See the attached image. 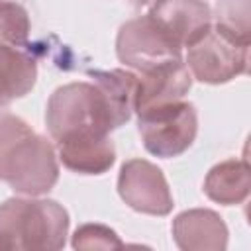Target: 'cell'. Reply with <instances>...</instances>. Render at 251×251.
Returning <instances> with one entry per match:
<instances>
[{
  "label": "cell",
  "mask_w": 251,
  "mask_h": 251,
  "mask_svg": "<svg viewBox=\"0 0 251 251\" xmlns=\"http://www.w3.org/2000/svg\"><path fill=\"white\" fill-rule=\"evenodd\" d=\"M0 180L22 196H43L59 180L53 143L12 112H0Z\"/></svg>",
  "instance_id": "obj_1"
},
{
  "label": "cell",
  "mask_w": 251,
  "mask_h": 251,
  "mask_svg": "<svg viewBox=\"0 0 251 251\" xmlns=\"http://www.w3.org/2000/svg\"><path fill=\"white\" fill-rule=\"evenodd\" d=\"M69 224V212L57 200L8 198L0 204V249H63Z\"/></svg>",
  "instance_id": "obj_2"
},
{
  "label": "cell",
  "mask_w": 251,
  "mask_h": 251,
  "mask_svg": "<svg viewBox=\"0 0 251 251\" xmlns=\"http://www.w3.org/2000/svg\"><path fill=\"white\" fill-rule=\"evenodd\" d=\"M45 124L55 143L110 135L118 129L114 112L94 82H69L55 88L47 100Z\"/></svg>",
  "instance_id": "obj_3"
},
{
  "label": "cell",
  "mask_w": 251,
  "mask_h": 251,
  "mask_svg": "<svg viewBox=\"0 0 251 251\" xmlns=\"http://www.w3.org/2000/svg\"><path fill=\"white\" fill-rule=\"evenodd\" d=\"M192 78L204 84H226L249 67V41L214 24L186 47L184 59Z\"/></svg>",
  "instance_id": "obj_4"
},
{
  "label": "cell",
  "mask_w": 251,
  "mask_h": 251,
  "mask_svg": "<svg viewBox=\"0 0 251 251\" xmlns=\"http://www.w3.org/2000/svg\"><path fill=\"white\" fill-rule=\"evenodd\" d=\"M137 129L143 147L161 159H173L188 151L198 133V114L192 102L171 104L137 112Z\"/></svg>",
  "instance_id": "obj_5"
},
{
  "label": "cell",
  "mask_w": 251,
  "mask_h": 251,
  "mask_svg": "<svg viewBox=\"0 0 251 251\" xmlns=\"http://www.w3.org/2000/svg\"><path fill=\"white\" fill-rule=\"evenodd\" d=\"M116 55L131 71L147 73L169 61L182 59V49L151 20L149 14L127 20L116 37Z\"/></svg>",
  "instance_id": "obj_6"
},
{
  "label": "cell",
  "mask_w": 251,
  "mask_h": 251,
  "mask_svg": "<svg viewBox=\"0 0 251 251\" xmlns=\"http://www.w3.org/2000/svg\"><path fill=\"white\" fill-rule=\"evenodd\" d=\"M118 194L131 210L149 216H167L175 206L163 171L145 159H129L122 165Z\"/></svg>",
  "instance_id": "obj_7"
},
{
  "label": "cell",
  "mask_w": 251,
  "mask_h": 251,
  "mask_svg": "<svg viewBox=\"0 0 251 251\" xmlns=\"http://www.w3.org/2000/svg\"><path fill=\"white\" fill-rule=\"evenodd\" d=\"M147 14L180 49L212 25V8L206 0H155Z\"/></svg>",
  "instance_id": "obj_8"
},
{
  "label": "cell",
  "mask_w": 251,
  "mask_h": 251,
  "mask_svg": "<svg viewBox=\"0 0 251 251\" xmlns=\"http://www.w3.org/2000/svg\"><path fill=\"white\" fill-rule=\"evenodd\" d=\"M190 86H192V75L184 59L169 61L147 73H139L135 112H143L147 108L182 100L188 94Z\"/></svg>",
  "instance_id": "obj_9"
},
{
  "label": "cell",
  "mask_w": 251,
  "mask_h": 251,
  "mask_svg": "<svg viewBox=\"0 0 251 251\" xmlns=\"http://www.w3.org/2000/svg\"><path fill=\"white\" fill-rule=\"evenodd\" d=\"M173 239L182 251H224L227 226L218 212L208 208L184 210L173 220Z\"/></svg>",
  "instance_id": "obj_10"
},
{
  "label": "cell",
  "mask_w": 251,
  "mask_h": 251,
  "mask_svg": "<svg viewBox=\"0 0 251 251\" xmlns=\"http://www.w3.org/2000/svg\"><path fill=\"white\" fill-rule=\"evenodd\" d=\"M61 163L78 175H102L116 163V147L110 135L78 137L57 143Z\"/></svg>",
  "instance_id": "obj_11"
},
{
  "label": "cell",
  "mask_w": 251,
  "mask_h": 251,
  "mask_svg": "<svg viewBox=\"0 0 251 251\" xmlns=\"http://www.w3.org/2000/svg\"><path fill=\"white\" fill-rule=\"evenodd\" d=\"M251 190V169L247 159H226L214 165L204 178V194L222 206L243 204Z\"/></svg>",
  "instance_id": "obj_12"
},
{
  "label": "cell",
  "mask_w": 251,
  "mask_h": 251,
  "mask_svg": "<svg viewBox=\"0 0 251 251\" xmlns=\"http://www.w3.org/2000/svg\"><path fill=\"white\" fill-rule=\"evenodd\" d=\"M35 80V59L22 47L0 43V108L29 94Z\"/></svg>",
  "instance_id": "obj_13"
},
{
  "label": "cell",
  "mask_w": 251,
  "mask_h": 251,
  "mask_svg": "<svg viewBox=\"0 0 251 251\" xmlns=\"http://www.w3.org/2000/svg\"><path fill=\"white\" fill-rule=\"evenodd\" d=\"M88 75L92 82L104 92L114 112L116 126L122 127L135 112L137 73L126 69H112V71H88Z\"/></svg>",
  "instance_id": "obj_14"
},
{
  "label": "cell",
  "mask_w": 251,
  "mask_h": 251,
  "mask_svg": "<svg viewBox=\"0 0 251 251\" xmlns=\"http://www.w3.org/2000/svg\"><path fill=\"white\" fill-rule=\"evenodd\" d=\"M29 14L14 0H0V43L24 47L29 37Z\"/></svg>",
  "instance_id": "obj_15"
},
{
  "label": "cell",
  "mask_w": 251,
  "mask_h": 251,
  "mask_svg": "<svg viewBox=\"0 0 251 251\" xmlns=\"http://www.w3.org/2000/svg\"><path fill=\"white\" fill-rule=\"evenodd\" d=\"M249 2L251 0H218L212 22L249 41Z\"/></svg>",
  "instance_id": "obj_16"
},
{
  "label": "cell",
  "mask_w": 251,
  "mask_h": 251,
  "mask_svg": "<svg viewBox=\"0 0 251 251\" xmlns=\"http://www.w3.org/2000/svg\"><path fill=\"white\" fill-rule=\"evenodd\" d=\"M71 245L75 249H114L124 247L122 239L114 229L102 224H84L73 233Z\"/></svg>",
  "instance_id": "obj_17"
}]
</instances>
